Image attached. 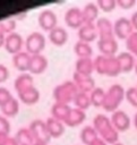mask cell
<instances>
[{"label":"cell","mask_w":137,"mask_h":145,"mask_svg":"<svg viewBox=\"0 0 137 145\" xmlns=\"http://www.w3.org/2000/svg\"><path fill=\"white\" fill-rule=\"evenodd\" d=\"M31 54L27 53L26 51H20L18 52L17 54L12 56V65L14 67L20 71L22 74L23 72H28V69H29V62H31Z\"/></svg>","instance_id":"obj_17"},{"label":"cell","mask_w":137,"mask_h":145,"mask_svg":"<svg viewBox=\"0 0 137 145\" xmlns=\"http://www.w3.org/2000/svg\"><path fill=\"white\" fill-rule=\"evenodd\" d=\"M117 58H118V61H119V65H120L121 72L127 74V72H130L131 70L135 69V65H136L135 56H132L128 51L117 54Z\"/></svg>","instance_id":"obj_20"},{"label":"cell","mask_w":137,"mask_h":145,"mask_svg":"<svg viewBox=\"0 0 137 145\" xmlns=\"http://www.w3.org/2000/svg\"><path fill=\"white\" fill-rule=\"evenodd\" d=\"M0 27L6 35L14 33L15 28H16V19L15 18H7L3 22H0Z\"/></svg>","instance_id":"obj_35"},{"label":"cell","mask_w":137,"mask_h":145,"mask_svg":"<svg viewBox=\"0 0 137 145\" xmlns=\"http://www.w3.org/2000/svg\"><path fill=\"white\" fill-rule=\"evenodd\" d=\"M130 22H131V25L134 27V31L137 32V11H135L131 17H130Z\"/></svg>","instance_id":"obj_42"},{"label":"cell","mask_w":137,"mask_h":145,"mask_svg":"<svg viewBox=\"0 0 137 145\" xmlns=\"http://www.w3.org/2000/svg\"><path fill=\"white\" fill-rule=\"evenodd\" d=\"M113 145H125V144H122V143H120V142H118V143H115V144H113Z\"/></svg>","instance_id":"obj_47"},{"label":"cell","mask_w":137,"mask_h":145,"mask_svg":"<svg viewBox=\"0 0 137 145\" xmlns=\"http://www.w3.org/2000/svg\"><path fill=\"white\" fill-rule=\"evenodd\" d=\"M104 96H105V91L101 87H95L91 93H89V97H91V103L92 105L96 106V108H102L103 102H104Z\"/></svg>","instance_id":"obj_32"},{"label":"cell","mask_w":137,"mask_h":145,"mask_svg":"<svg viewBox=\"0 0 137 145\" xmlns=\"http://www.w3.org/2000/svg\"><path fill=\"white\" fill-rule=\"evenodd\" d=\"M97 49L102 56L114 57L118 52V42L115 37L100 39L97 40Z\"/></svg>","instance_id":"obj_15"},{"label":"cell","mask_w":137,"mask_h":145,"mask_svg":"<svg viewBox=\"0 0 137 145\" xmlns=\"http://www.w3.org/2000/svg\"><path fill=\"white\" fill-rule=\"evenodd\" d=\"M15 138L19 145H34L35 144L34 137H33L28 127H24V128L18 129V131L15 135Z\"/></svg>","instance_id":"obj_27"},{"label":"cell","mask_w":137,"mask_h":145,"mask_svg":"<svg viewBox=\"0 0 137 145\" xmlns=\"http://www.w3.org/2000/svg\"><path fill=\"white\" fill-rule=\"evenodd\" d=\"M135 72H136V75H137V60H136V65H135Z\"/></svg>","instance_id":"obj_46"},{"label":"cell","mask_w":137,"mask_h":145,"mask_svg":"<svg viewBox=\"0 0 137 145\" xmlns=\"http://www.w3.org/2000/svg\"><path fill=\"white\" fill-rule=\"evenodd\" d=\"M136 5L135 0H117V6H119L121 9H130Z\"/></svg>","instance_id":"obj_40"},{"label":"cell","mask_w":137,"mask_h":145,"mask_svg":"<svg viewBox=\"0 0 137 145\" xmlns=\"http://www.w3.org/2000/svg\"><path fill=\"white\" fill-rule=\"evenodd\" d=\"M126 48L129 53L132 56H137V32H134L126 40Z\"/></svg>","instance_id":"obj_33"},{"label":"cell","mask_w":137,"mask_h":145,"mask_svg":"<svg viewBox=\"0 0 137 145\" xmlns=\"http://www.w3.org/2000/svg\"><path fill=\"white\" fill-rule=\"evenodd\" d=\"M5 41H6V34L3 33V31L0 27V48H2L5 45Z\"/></svg>","instance_id":"obj_43"},{"label":"cell","mask_w":137,"mask_h":145,"mask_svg":"<svg viewBox=\"0 0 137 145\" xmlns=\"http://www.w3.org/2000/svg\"><path fill=\"white\" fill-rule=\"evenodd\" d=\"M91 145H109V144H106V143H105L103 139H101V138L99 137V138H97L95 142H93Z\"/></svg>","instance_id":"obj_44"},{"label":"cell","mask_w":137,"mask_h":145,"mask_svg":"<svg viewBox=\"0 0 137 145\" xmlns=\"http://www.w3.org/2000/svg\"><path fill=\"white\" fill-rule=\"evenodd\" d=\"M1 114L6 118H14L19 112V100L12 97L7 103H5L2 106H0Z\"/></svg>","instance_id":"obj_25"},{"label":"cell","mask_w":137,"mask_h":145,"mask_svg":"<svg viewBox=\"0 0 137 145\" xmlns=\"http://www.w3.org/2000/svg\"><path fill=\"white\" fill-rule=\"evenodd\" d=\"M126 100L131 106L137 108V87L136 86L129 87L126 91Z\"/></svg>","instance_id":"obj_36"},{"label":"cell","mask_w":137,"mask_h":145,"mask_svg":"<svg viewBox=\"0 0 137 145\" xmlns=\"http://www.w3.org/2000/svg\"><path fill=\"white\" fill-rule=\"evenodd\" d=\"M99 11L100 9L96 3L88 2L87 5H85V7L82 9L84 24H95L99 19Z\"/></svg>","instance_id":"obj_23"},{"label":"cell","mask_w":137,"mask_h":145,"mask_svg":"<svg viewBox=\"0 0 137 145\" xmlns=\"http://www.w3.org/2000/svg\"><path fill=\"white\" fill-rule=\"evenodd\" d=\"M34 85L33 83V76L29 74V72H23L20 74L16 79H15V83H14V87H15V91L16 92H19L28 86H32Z\"/></svg>","instance_id":"obj_30"},{"label":"cell","mask_w":137,"mask_h":145,"mask_svg":"<svg viewBox=\"0 0 137 145\" xmlns=\"http://www.w3.org/2000/svg\"><path fill=\"white\" fill-rule=\"evenodd\" d=\"M99 138V135L93 126H85L80 130V140L84 145H91Z\"/></svg>","instance_id":"obj_29"},{"label":"cell","mask_w":137,"mask_h":145,"mask_svg":"<svg viewBox=\"0 0 137 145\" xmlns=\"http://www.w3.org/2000/svg\"><path fill=\"white\" fill-rule=\"evenodd\" d=\"M72 82L76 85L78 92H83V93H87V94H89L96 87L93 76L83 75V74H79L76 71L72 74Z\"/></svg>","instance_id":"obj_9"},{"label":"cell","mask_w":137,"mask_h":145,"mask_svg":"<svg viewBox=\"0 0 137 145\" xmlns=\"http://www.w3.org/2000/svg\"><path fill=\"white\" fill-rule=\"evenodd\" d=\"M70 109L71 108L69 106V104H63V103L54 102V104L51 106V117L63 122L66 120L67 116L69 114Z\"/></svg>","instance_id":"obj_26"},{"label":"cell","mask_w":137,"mask_h":145,"mask_svg":"<svg viewBox=\"0 0 137 145\" xmlns=\"http://www.w3.org/2000/svg\"><path fill=\"white\" fill-rule=\"evenodd\" d=\"M10 133V122L8 118L0 114V134H9Z\"/></svg>","instance_id":"obj_39"},{"label":"cell","mask_w":137,"mask_h":145,"mask_svg":"<svg viewBox=\"0 0 137 145\" xmlns=\"http://www.w3.org/2000/svg\"><path fill=\"white\" fill-rule=\"evenodd\" d=\"M45 36L40 32H33L27 35L25 40V51L31 56L42 54V51L45 48Z\"/></svg>","instance_id":"obj_5"},{"label":"cell","mask_w":137,"mask_h":145,"mask_svg":"<svg viewBox=\"0 0 137 145\" xmlns=\"http://www.w3.org/2000/svg\"><path fill=\"white\" fill-rule=\"evenodd\" d=\"M93 127L96 130L99 137L103 139L106 144L113 145L118 143L119 133L112 126L110 118L106 117L105 114H102V113L96 114L93 119Z\"/></svg>","instance_id":"obj_1"},{"label":"cell","mask_w":137,"mask_h":145,"mask_svg":"<svg viewBox=\"0 0 137 145\" xmlns=\"http://www.w3.org/2000/svg\"><path fill=\"white\" fill-rule=\"evenodd\" d=\"M34 145H48V144H41V143H35Z\"/></svg>","instance_id":"obj_48"},{"label":"cell","mask_w":137,"mask_h":145,"mask_svg":"<svg viewBox=\"0 0 137 145\" xmlns=\"http://www.w3.org/2000/svg\"><path fill=\"white\" fill-rule=\"evenodd\" d=\"M113 32L114 36L118 37L119 40H127L130 34H132L134 27L131 25V22L127 17H120L113 23Z\"/></svg>","instance_id":"obj_8"},{"label":"cell","mask_w":137,"mask_h":145,"mask_svg":"<svg viewBox=\"0 0 137 145\" xmlns=\"http://www.w3.org/2000/svg\"><path fill=\"white\" fill-rule=\"evenodd\" d=\"M17 95H18V100L26 105H33V104L37 103L41 97L40 91L34 85L28 86V87L17 92Z\"/></svg>","instance_id":"obj_13"},{"label":"cell","mask_w":137,"mask_h":145,"mask_svg":"<svg viewBox=\"0 0 137 145\" xmlns=\"http://www.w3.org/2000/svg\"><path fill=\"white\" fill-rule=\"evenodd\" d=\"M110 120H111L112 126L115 128L118 133H123L130 128V118L127 114V112H125L123 110L114 111Z\"/></svg>","instance_id":"obj_12"},{"label":"cell","mask_w":137,"mask_h":145,"mask_svg":"<svg viewBox=\"0 0 137 145\" xmlns=\"http://www.w3.org/2000/svg\"><path fill=\"white\" fill-rule=\"evenodd\" d=\"M12 97H14L12 94L7 87H3V86L0 87V106H2L5 103H7Z\"/></svg>","instance_id":"obj_37"},{"label":"cell","mask_w":137,"mask_h":145,"mask_svg":"<svg viewBox=\"0 0 137 145\" xmlns=\"http://www.w3.org/2000/svg\"><path fill=\"white\" fill-rule=\"evenodd\" d=\"M74 104H75V108H77V109L83 110V111L86 112V110L92 105L89 94L83 93V92H78L77 95L74 99Z\"/></svg>","instance_id":"obj_31"},{"label":"cell","mask_w":137,"mask_h":145,"mask_svg":"<svg viewBox=\"0 0 137 145\" xmlns=\"http://www.w3.org/2000/svg\"><path fill=\"white\" fill-rule=\"evenodd\" d=\"M37 24L44 32H51L58 26V18L53 10L44 9L37 16Z\"/></svg>","instance_id":"obj_7"},{"label":"cell","mask_w":137,"mask_h":145,"mask_svg":"<svg viewBox=\"0 0 137 145\" xmlns=\"http://www.w3.org/2000/svg\"><path fill=\"white\" fill-rule=\"evenodd\" d=\"M77 93H78V89L74 84V82L66 80L53 88L52 95L57 103L69 104L70 102H74V99L77 95Z\"/></svg>","instance_id":"obj_4"},{"label":"cell","mask_w":137,"mask_h":145,"mask_svg":"<svg viewBox=\"0 0 137 145\" xmlns=\"http://www.w3.org/2000/svg\"><path fill=\"white\" fill-rule=\"evenodd\" d=\"M96 5L100 10L104 12H111L117 7V0H99Z\"/></svg>","instance_id":"obj_34"},{"label":"cell","mask_w":137,"mask_h":145,"mask_svg":"<svg viewBox=\"0 0 137 145\" xmlns=\"http://www.w3.org/2000/svg\"><path fill=\"white\" fill-rule=\"evenodd\" d=\"M126 99V91L120 84H113L105 91L104 102L102 108L106 112H114L119 110L120 104Z\"/></svg>","instance_id":"obj_3"},{"label":"cell","mask_w":137,"mask_h":145,"mask_svg":"<svg viewBox=\"0 0 137 145\" xmlns=\"http://www.w3.org/2000/svg\"><path fill=\"white\" fill-rule=\"evenodd\" d=\"M75 71L83 75L92 76L93 72L95 71L94 60L92 58H78L77 61L75 62Z\"/></svg>","instance_id":"obj_24"},{"label":"cell","mask_w":137,"mask_h":145,"mask_svg":"<svg viewBox=\"0 0 137 145\" xmlns=\"http://www.w3.org/2000/svg\"><path fill=\"white\" fill-rule=\"evenodd\" d=\"M99 40L100 39H110V37H115L114 32H113V24L112 22L106 18V17H101L96 20L95 23Z\"/></svg>","instance_id":"obj_14"},{"label":"cell","mask_w":137,"mask_h":145,"mask_svg":"<svg viewBox=\"0 0 137 145\" xmlns=\"http://www.w3.org/2000/svg\"><path fill=\"white\" fill-rule=\"evenodd\" d=\"M78 39L79 41L86 43H91L96 39H99L95 24H84L78 29Z\"/></svg>","instance_id":"obj_19"},{"label":"cell","mask_w":137,"mask_h":145,"mask_svg":"<svg viewBox=\"0 0 137 145\" xmlns=\"http://www.w3.org/2000/svg\"><path fill=\"white\" fill-rule=\"evenodd\" d=\"M23 46H25V41L23 40V37L20 36L19 33L14 32L10 33L8 35H6V41H5V45L3 48L6 49V51L12 56L17 54L18 52L23 51Z\"/></svg>","instance_id":"obj_11"},{"label":"cell","mask_w":137,"mask_h":145,"mask_svg":"<svg viewBox=\"0 0 137 145\" xmlns=\"http://www.w3.org/2000/svg\"><path fill=\"white\" fill-rule=\"evenodd\" d=\"M86 119V112L83 110H79L77 108H71L69 114L67 116L66 120L63 121V123L67 127L74 128L77 126H80Z\"/></svg>","instance_id":"obj_18"},{"label":"cell","mask_w":137,"mask_h":145,"mask_svg":"<svg viewBox=\"0 0 137 145\" xmlns=\"http://www.w3.org/2000/svg\"><path fill=\"white\" fill-rule=\"evenodd\" d=\"M45 123H46V128H48V131H49L51 138H59L63 135L65 129H66V127H65L66 125L62 121L50 117L45 120Z\"/></svg>","instance_id":"obj_21"},{"label":"cell","mask_w":137,"mask_h":145,"mask_svg":"<svg viewBox=\"0 0 137 145\" xmlns=\"http://www.w3.org/2000/svg\"><path fill=\"white\" fill-rule=\"evenodd\" d=\"M134 125H135V127H136V129H137V112H136L135 116H134Z\"/></svg>","instance_id":"obj_45"},{"label":"cell","mask_w":137,"mask_h":145,"mask_svg":"<svg viewBox=\"0 0 137 145\" xmlns=\"http://www.w3.org/2000/svg\"><path fill=\"white\" fill-rule=\"evenodd\" d=\"M94 68H95V72L102 76L117 77L118 75L121 74V69L117 56L114 57H108L102 54L96 56L94 59Z\"/></svg>","instance_id":"obj_2"},{"label":"cell","mask_w":137,"mask_h":145,"mask_svg":"<svg viewBox=\"0 0 137 145\" xmlns=\"http://www.w3.org/2000/svg\"><path fill=\"white\" fill-rule=\"evenodd\" d=\"M35 143H41V144H49L51 140V136L48 131L46 123L42 119H34L31 121L28 126Z\"/></svg>","instance_id":"obj_6"},{"label":"cell","mask_w":137,"mask_h":145,"mask_svg":"<svg viewBox=\"0 0 137 145\" xmlns=\"http://www.w3.org/2000/svg\"><path fill=\"white\" fill-rule=\"evenodd\" d=\"M74 52L78 58H92L93 49L89 43L78 41L74 45Z\"/></svg>","instance_id":"obj_28"},{"label":"cell","mask_w":137,"mask_h":145,"mask_svg":"<svg viewBox=\"0 0 137 145\" xmlns=\"http://www.w3.org/2000/svg\"><path fill=\"white\" fill-rule=\"evenodd\" d=\"M0 145H19L15 137L10 134H0Z\"/></svg>","instance_id":"obj_38"},{"label":"cell","mask_w":137,"mask_h":145,"mask_svg":"<svg viewBox=\"0 0 137 145\" xmlns=\"http://www.w3.org/2000/svg\"><path fill=\"white\" fill-rule=\"evenodd\" d=\"M9 78V69L3 63H0V83L7 82Z\"/></svg>","instance_id":"obj_41"},{"label":"cell","mask_w":137,"mask_h":145,"mask_svg":"<svg viewBox=\"0 0 137 145\" xmlns=\"http://www.w3.org/2000/svg\"><path fill=\"white\" fill-rule=\"evenodd\" d=\"M65 23L68 27L72 29H79L84 25L83 12L82 9L78 7H71L65 12Z\"/></svg>","instance_id":"obj_10"},{"label":"cell","mask_w":137,"mask_h":145,"mask_svg":"<svg viewBox=\"0 0 137 145\" xmlns=\"http://www.w3.org/2000/svg\"><path fill=\"white\" fill-rule=\"evenodd\" d=\"M136 87H137V85H136Z\"/></svg>","instance_id":"obj_49"},{"label":"cell","mask_w":137,"mask_h":145,"mask_svg":"<svg viewBox=\"0 0 137 145\" xmlns=\"http://www.w3.org/2000/svg\"><path fill=\"white\" fill-rule=\"evenodd\" d=\"M49 40H50V42L53 45H55V46H62L68 41V32L63 27L57 26L55 28H53L49 33Z\"/></svg>","instance_id":"obj_22"},{"label":"cell","mask_w":137,"mask_h":145,"mask_svg":"<svg viewBox=\"0 0 137 145\" xmlns=\"http://www.w3.org/2000/svg\"><path fill=\"white\" fill-rule=\"evenodd\" d=\"M48 66H49V61L45 56H43V54L32 56L28 72L31 75H41L46 70Z\"/></svg>","instance_id":"obj_16"}]
</instances>
